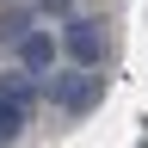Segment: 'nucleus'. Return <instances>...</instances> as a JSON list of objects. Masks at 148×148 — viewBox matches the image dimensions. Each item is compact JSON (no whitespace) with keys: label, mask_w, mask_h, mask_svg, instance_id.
I'll list each match as a JSON object with an SVG mask.
<instances>
[{"label":"nucleus","mask_w":148,"mask_h":148,"mask_svg":"<svg viewBox=\"0 0 148 148\" xmlns=\"http://www.w3.org/2000/svg\"><path fill=\"white\" fill-rule=\"evenodd\" d=\"M99 99H105V80L92 68H74V74H56V80H49V105H62L68 117H86Z\"/></svg>","instance_id":"obj_1"},{"label":"nucleus","mask_w":148,"mask_h":148,"mask_svg":"<svg viewBox=\"0 0 148 148\" xmlns=\"http://www.w3.org/2000/svg\"><path fill=\"white\" fill-rule=\"evenodd\" d=\"M62 49H68L80 68H99V56H105V31L92 25V18H68V31H62Z\"/></svg>","instance_id":"obj_2"},{"label":"nucleus","mask_w":148,"mask_h":148,"mask_svg":"<svg viewBox=\"0 0 148 148\" xmlns=\"http://www.w3.org/2000/svg\"><path fill=\"white\" fill-rule=\"evenodd\" d=\"M12 49H18V62H25V74H43V68L56 62V37H49V31H25Z\"/></svg>","instance_id":"obj_3"},{"label":"nucleus","mask_w":148,"mask_h":148,"mask_svg":"<svg viewBox=\"0 0 148 148\" xmlns=\"http://www.w3.org/2000/svg\"><path fill=\"white\" fill-rule=\"evenodd\" d=\"M25 117H31V111H18L6 92H0V148H12L18 136H25Z\"/></svg>","instance_id":"obj_4"},{"label":"nucleus","mask_w":148,"mask_h":148,"mask_svg":"<svg viewBox=\"0 0 148 148\" xmlns=\"http://www.w3.org/2000/svg\"><path fill=\"white\" fill-rule=\"evenodd\" d=\"M0 92H6L18 111H31V105H37V86H31V74H6V80H0Z\"/></svg>","instance_id":"obj_5"},{"label":"nucleus","mask_w":148,"mask_h":148,"mask_svg":"<svg viewBox=\"0 0 148 148\" xmlns=\"http://www.w3.org/2000/svg\"><path fill=\"white\" fill-rule=\"evenodd\" d=\"M25 31H31V18H25V12H6V18H0V43H18Z\"/></svg>","instance_id":"obj_6"},{"label":"nucleus","mask_w":148,"mask_h":148,"mask_svg":"<svg viewBox=\"0 0 148 148\" xmlns=\"http://www.w3.org/2000/svg\"><path fill=\"white\" fill-rule=\"evenodd\" d=\"M68 6H74V0H31V12H37V18H62Z\"/></svg>","instance_id":"obj_7"}]
</instances>
